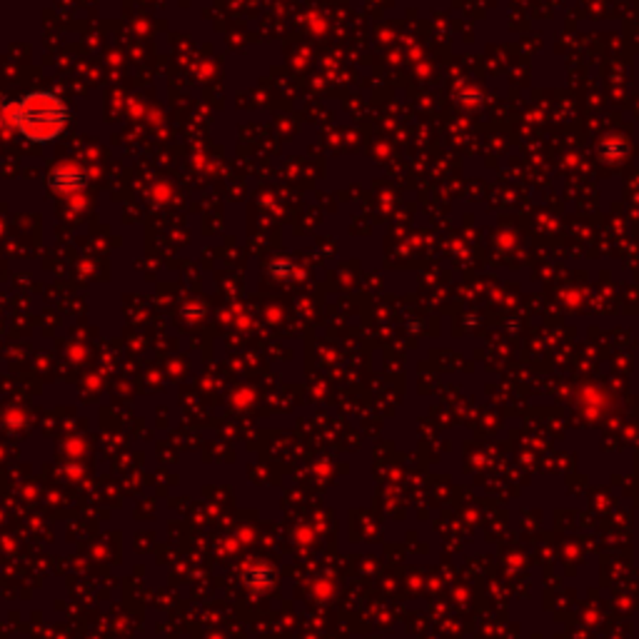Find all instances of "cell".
<instances>
[{
    "instance_id": "1",
    "label": "cell",
    "mask_w": 639,
    "mask_h": 639,
    "mask_svg": "<svg viewBox=\"0 0 639 639\" xmlns=\"http://www.w3.org/2000/svg\"><path fill=\"white\" fill-rule=\"evenodd\" d=\"M13 128L30 143H50L68 125V108L53 90H33L13 105H5Z\"/></svg>"
},
{
    "instance_id": "2",
    "label": "cell",
    "mask_w": 639,
    "mask_h": 639,
    "mask_svg": "<svg viewBox=\"0 0 639 639\" xmlns=\"http://www.w3.org/2000/svg\"><path fill=\"white\" fill-rule=\"evenodd\" d=\"M50 190H55L58 195H73L80 193L88 185V173L78 165H60L48 175Z\"/></svg>"
}]
</instances>
